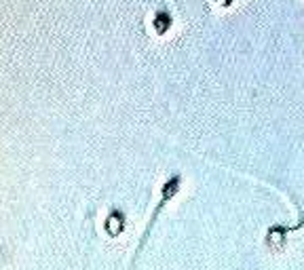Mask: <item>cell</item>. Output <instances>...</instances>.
I'll use <instances>...</instances> for the list:
<instances>
[{
  "label": "cell",
  "mask_w": 304,
  "mask_h": 270,
  "mask_svg": "<svg viewBox=\"0 0 304 270\" xmlns=\"http://www.w3.org/2000/svg\"><path fill=\"white\" fill-rule=\"evenodd\" d=\"M120 230H123V213L112 211L110 215H108V220H106V232L110 236H118Z\"/></svg>",
  "instance_id": "6da1fadb"
},
{
  "label": "cell",
  "mask_w": 304,
  "mask_h": 270,
  "mask_svg": "<svg viewBox=\"0 0 304 270\" xmlns=\"http://www.w3.org/2000/svg\"><path fill=\"white\" fill-rule=\"evenodd\" d=\"M169 25H171V17H169V13H157V17H154V30L159 34H165L169 30Z\"/></svg>",
  "instance_id": "7a4b0ae2"
},
{
  "label": "cell",
  "mask_w": 304,
  "mask_h": 270,
  "mask_svg": "<svg viewBox=\"0 0 304 270\" xmlns=\"http://www.w3.org/2000/svg\"><path fill=\"white\" fill-rule=\"evenodd\" d=\"M218 2H222V4H231L233 0H218Z\"/></svg>",
  "instance_id": "3957f363"
}]
</instances>
